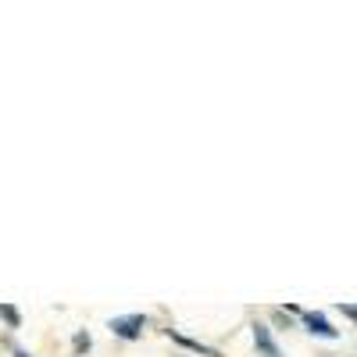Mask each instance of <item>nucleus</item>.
Wrapping results in <instances>:
<instances>
[{
	"instance_id": "1",
	"label": "nucleus",
	"mask_w": 357,
	"mask_h": 357,
	"mask_svg": "<svg viewBox=\"0 0 357 357\" xmlns=\"http://www.w3.org/2000/svg\"><path fill=\"white\" fill-rule=\"evenodd\" d=\"M107 329H111L118 340H136V336L146 329V318H143V314H122V318H111Z\"/></svg>"
},
{
	"instance_id": "2",
	"label": "nucleus",
	"mask_w": 357,
	"mask_h": 357,
	"mask_svg": "<svg viewBox=\"0 0 357 357\" xmlns=\"http://www.w3.org/2000/svg\"><path fill=\"white\" fill-rule=\"evenodd\" d=\"M301 318H304V325H307V333H314V336H321V340H340V329H333V325L325 321V314H318V311H301Z\"/></svg>"
},
{
	"instance_id": "3",
	"label": "nucleus",
	"mask_w": 357,
	"mask_h": 357,
	"mask_svg": "<svg viewBox=\"0 0 357 357\" xmlns=\"http://www.w3.org/2000/svg\"><path fill=\"white\" fill-rule=\"evenodd\" d=\"M254 347L261 350V357H282V350H279V343L272 340V329L268 325H254Z\"/></svg>"
},
{
	"instance_id": "4",
	"label": "nucleus",
	"mask_w": 357,
	"mask_h": 357,
	"mask_svg": "<svg viewBox=\"0 0 357 357\" xmlns=\"http://www.w3.org/2000/svg\"><path fill=\"white\" fill-rule=\"evenodd\" d=\"M172 333V340L178 343V347H186V350H193V354H200V357H222L215 347H204V343H197V340H190V336H183V333H175V329H168Z\"/></svg>"
},
{
	"instance_id": "5",
	"label": "nucleus",
	"mask_w": 357,
	"mask_h": 357,
	"mask_svg": "<svg viewBox=\"0 0 357 357\" xmlns=\"http://www.w3.org/2000/svg\"><path fill=\"white\" fill-rule=\"evenodd\" d=\"M0 318H4L11 329H18V325H22V318H18V311H15L11 304H0Z\"/></svg>"
},
{
	"instance_id": "6",
	"label": "nucleus",
	"mask_w": 357,
	"mask_h": 357,
	"mask_svg": "<svg viewBox=\"0 0 357 357\" xmlns=\"http://www.w3.org/2000/svg\"><path fill=\"white\" fill-rule=\"evenodd\" d=\"M75 350H89V336H86V333L75 336Z\"/></svg>"
},
{
	"instance_id": "7",
	"label": "nucleus",
	"mask_w": 357,
	"mask_h": 357,
	"mask_svg": "<svg viewBox=\"0 0 357 357\" xmlns=\"http://www.w3.org/2000/svg\"><path fill=\"white\" fill-rule=\"evenodd\" d=\"M343 314H347V318H357V307H354V304H343Z\"/></svg>"
},
{
	"instance_id": "8",
	"label": "nucleus",
	"mask_w": 357,
	"mask_h": 357,
	"mask_svg": "<svg viewBox=\"0 0 357 357\" xmlns=\"http://www.w3.org/2000/svg\"><path fill=\"white\" fill-rule=\"evenodd\" d=\"M15 357H29V354H25V350H15Z\"/></svg>"
}]
</instances>
